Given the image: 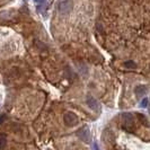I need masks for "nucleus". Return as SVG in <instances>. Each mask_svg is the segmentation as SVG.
<instances>
[{
	"label": "nucleus",
	"mask_w": 150,
	"mask_h": 150,
	"mask_svg": "<svg viewBox=\"0 0 150 150\" xmlns=\"http://www.w3.org/2000/svg\"><path fill=\"white\" fill-rule=\"evenodd\" d=\"M94 150H100L99 148H98L97 143H94Z\"/></svg>",
	"instance_id": "obj_13"
},
{
	"label": "nucleus",
	"mask_w": 150,
	"mask_h": 150,
	"mask_svg": "<svg viewBox=\"0 0 150 150\" xmlns=\"http://www.w3.org/2000/svg\"><path fill=\"white\" fill-rule=\"evenodd\" d=\"M87 105L89 106L93 111H95V112H98V111L100 110V106H99V104H98V102L93 97L87 98Z\"/></svg>",
	"instance_id": "obj_5"
},
{
	"label": "nucleus",
	"mask_w": 150,
	"mask_h": 150,
	"mask_svg": "<svg viewBox=\"0 0 150 150\" xmlns=\"http://www.w3.org/2000/svg\"><path fill=\"white\" fill-rule=\"evenodd\" d=\"M6 146H7V138H6L5 134H1L0 133V150L4 149Z\"/></svg>",
	"instance_id": "obj_8"
},
{
	"label": "nucleus",
	"mask_w": 150,
	"mask_h": 150,
	"mask_svg": "<svg viewBox=\"0 0 150 150\" xmlns=\"http://www.w3.org/2000/svg\"><path fill=\"white\" fill-rule=\"evenodd\" d=\"M5 117H6V116H5L4 114H2V115H0V124H1L2 122H4V120H5Z\"/></svg>",
	"instance_id": "obj_11"
},
{
	"label": "nucleus",
	"mask_w": 150,
	"mask_h": 150,
	"mask_svg": "<svg viewBox=\"0 0 150 150\" xmlns=\"http://www.w3.org/2000/svg\"><path fill=\"white\" fill-rule=\"evenodd\" d=\"M124 68H127V69H135L137 68V63H135L133 60H128L124 62Z\"/></svg>",
	"instance_id": "obj_7"
},
{
	"label": "nucleus",
	"mask_w": 150,
	"mask_h": 150,
	"mask_svg": "<svg viewBox=\"0 0 150 150\" xmlns=\"http://www.w3.org/2000/svg\"><path fill=\"white\" fill-rule=\"evenodd\" d=\"M122 119H123V123H124V128L130 131V128L133 127V116L131 113H124L122 114Z\"/></svg>",
	"instance_id": "obj_4"
},
{
	"label": "nucleus",
	"mask_w": 150,
	"mask_h": 150,
	"mask_svg": "<svg viewBox=\"0 0 150 150\" xmlns=\"http://www.w3.org/2000/svg\"><path fill=\"white\" fill-rule=\"evenodd\" d=\"M72 6H74V4L71 0H59L57 8L61 15H68L71 11Z\"/></svg>",
	"instance_id": "obj_1"
},
{
	"label": "nucleus",
	"mask_w": 150,
	"mask_h": 150,
	"mask_svg": "<svg viewBox=\"0 0 150 150\" xmlns=\"http://www.w3.org/2000/svg\"><path fill=\"white\" fill-rule=\"evenodd\" d=\"M148 106V98H143L141 100V107H147Z\"/></svg>",
	"instance_id": "obj_10"
},
{
	"label": "nucleus",
	"mask_w": 150,
	"mask_h": 150,
	"mask_svg": "<svg viewBox=\"0 0 150 150\" xmlns=\"http://www.w3.org/2000/svg\"><path fill=\"white\" fill-rule=\"evenodd\" d=\"M138 116H139L140 121L142 122L144 125H147V124H148V121H147V119H146V116H144V115H142V114H138Z\"/></svg>",
	"instance_id": "obj_9"
},
{
	"label": "nucleus",
	"mask_w": 150,
	"mask_h": 150,
	"mask_svg": "<svg viewBox=\"0 0 150 150\" xmlns=\"http://www.w3.org/2000/svg\"><path fill=\"white\" fill-rule=\"evenodd\" d=\"M77 135L78 138H80V140H83V142H88L90 138V132L88 127H83L77 131Z\"/></svg>",
	"instance_id": "obj_3"
},
{
	"label": "nucleus",
	"mask_w": 150,
	"mask_h": 150,
	"mask_svg": "<svg viewBox=\"0 0 150 150\" xmlns=\"http://www.w3.org/2000/svg\"><path fill=\"white\" fill-rule=\"evenodd\" d=\"M134 93L137 95V97H143V95L147 93V87L143 86V85H139V86L135 87Z\"/></svg>",
	"instance_id": "obj_6"
},
{
	"label": "nucleus",
	"mask_w": 150,
	"mask_h": 150,
	"mask_svg": "<svg viewBox=\"0 0 150 150\" xmlns=\"http://www.w3.org/2000/svg\"><path fill=\"white\" fill-rule=\"evenodd\" d=\"M63 122H64V124L67 127H74L78 123V117H77V115L75 113L68 112L63 116Z\"/></svg>",
	"instance_id": "obj_2"
},
{
	"label": "nucleus",
	"mask_w": 150,
	"mask_h": 150,
	"mask_svg": "<svg viewBox=\"0 0 150 150\" xmlns=\"http://www.w3.org/2000/svg\"><path fill=\"white\" fill-rule=\"evenodd\" d=\"M149 113H150V107H149Z\"/></svg>",
	"instance_id": "obj_14"
},
{
	"label": "nucleus",
	"mask_w": 150,
	"mask_h": 150,
	"mask_svg": "<svg viewBox=\"0 0 150 150\" xmlns=\"http://www.w3.org/2000/svg\"><path fill=\"white\" fill-rule=\"evenodd\" d=\"M45 0H34V2H36V4H42V2H44Z\"/></svg>",
	"instance_id": "obj_12"
}]
</instances>
